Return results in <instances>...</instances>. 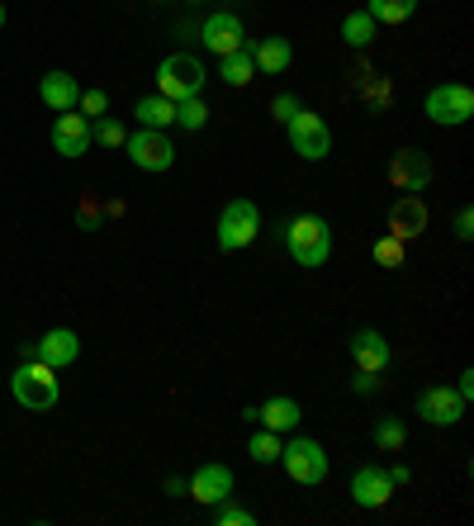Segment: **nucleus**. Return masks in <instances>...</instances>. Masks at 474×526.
I'll return each instance as SVG.
<instances>
[{
    "label": "nucleus",
    "instance_id": "obj_1",
    "mask_svg": "<svg viewBox=\"0 0 474 526\" xmlns=\"http://www.w3.org/2000/svg\"><path fill=\"white\" fill-rule=\"evenodd\" d=\"M285 247H290V256L299 261V266H309V271L328 266V256H332V228H328V218H318V214L290 218V223H285Z\"/></svg>",
    "mask_w": 474,
    "mask_h": 526
},
{
    "label": "nucleus",
    "instance_id": "obj_2",
    "mask_svg": "<svg viewBox=\"0 0 474 526\" xmlns=\"http://www.w3.org/2000/svg\"><path fill=\"white\" fill-rule=\"evenodd\" d=\"M204 81H209V72H204L200 57H190V53H171L162 67H157V95H166L171 105L195 100V95L204 91Z\"/></svg>",
    "mask_w": 474,
    "mask_h": 526
},
{
    "label": "nucleus",
    "instance_id": "obj_3",
    "mask_svg": "<svg viewBox=\"0 0 474 526\" xmlns=\"http://www.w3.org/2000/svg\"><path fill=\"white\" fill-rule=\"evenodd\" d=\"M10 394H15L24 408L48 413V408H57V370L43 365L38 356H24V365L15 370V380H10Z\"/></svg>",
    "mask_w": 474,
    "mask_h": 526
},
{
    "label": "nucleus",
    "instance_id": "obj_4",
    "mask_svg": "<svg viewBox=\"0 0 474 526\" xmlns=\"http://www.w3.org/2000/svg\"><path fill=\"white\" fill-rule=\"evenodd\" d=\"M422 114H427L432 124H441V128L470 124V114H474V91H470V86H460V81L432 86V91H427V100H422Z\"/></svg>",
    "mask_w": 474,
    "mask_h": 526
},
{
    "label": "nucleus",
    "instance_id": "obj_5",
    "mask_svg": "<svg viewBox=\"0 0 474 526\" xmlns=\"http://www.w3.org/2000/svg\"><path fill=\"white\" fill-rule=\"evenodd\" d=\"M280 465L290 470L294 484H309V489H318L328 479V451L313 436H294L290 446H280Z\"/></svg>",
    "mask_w": 474,
    "mask_h": 526
},
{
    "label": "nucleus",
    "instance_id": "obj_6",
    "mask_svg": "<svg viewBox=\"0 0 474 526\" xmlns=\"http://www.w3.org/2000/svg\"><path fill=\"white\" fill-rule=\"evenodd\" d=\"M261 233V209L252 200H228L219 214V252H242Z\"/></svg>",
    "mask_w": 474,
    "mask_h": 526
},
{
    "label": "nucleus",
    "instance_id": "obj_7",
    "mask_svg": "<svg viewBox=\"0 0 474 526\" xmlns=\"http://www.w3.org/2000/svg\"><path fill=\"white\" fill-rule=\"evenodd\" d=\"M124 152L138 171H171V162H176V143L166 138V128H138V133H128Z\"/></svg>",
    "mask_w": 474,
    "mask_h": 526
},
{
    "label": "nucleus",
    "instance_id": "obj_8",
    "mask_svg": "<svg viewBox=\"0 0 474 526\" xmlns=\"http://www.w3.org/2000/svg\"><path fill=\"white\" fill-rule=\"evenodd\" d=\"M285 128H290V147L299 152V157H304V162H323V157L332 152L328 124H323L318 114H309V109H299V114H294Z\"/></svg>",
    "mask_w": 474,
    "mask_h": 526
},
{
    "label": "nucleus",
    "instance_id": "obj_9",
    "mask_svg": "<svg viewBox=\"0 0 474 526\" xmlns=\"http://www.w3.org/2000/svg\"><path fill=\"white\" fill-rule=\"evenodd\" d=\"M418 418L432 422V427H456L465 418V399H460L451 384H432L418 394Z\"/></svg>",
    "mask_w": 474,
    "mask_h": 526
},
{
    "label": "nucleus",
    "instance_id": "obj_10",
    "mask_svg": "<svg viewBox=\"0 0 474 526\" xmlns=\"http://www.w3.org/2000/svg\"><path fill=\"white\" fill-rule=\"evenodd\" d=\"M200 43H204V48H209L214 57L237 53V48L247 43V34H242V19H237L233 10H219V15H209V19H204V29H200Z\"/></svg>",
    "mask_w": 474,
    "mask_h": 526
},
{
    "label": "nucleus",
    "instance_id": "obj_11",
    "mask_svg": "<svg viewBox=\"0 0 474 526\" xmlns=\"http://www.w3.org/2000/svg\"><path fill=\"white\" fill-rule=\"evenodd\" d=\"M53 147L62 157H86L91 152V119L81 109H67L53 119Z\"/></svg>",
    "mask_w": 474,
    "mask_h": 526
},
{
    "label": "nucleus",
    "instance_id": "obj_12",
    "mask_svg": "<svg viewBox=\"0 0 474 526\" xmlns=\"http://www.w3.org/2000/svg\"><path fill=\"white\" fill-rule=\"evenodd\" d=\"M34 356L43 365H53V370H67L81 356V337H76L72 327H53V332H43L34 342Z\"/></svg>",
    "mask_w": 474,
    "mask_h": 526
},
{
    "label": "nucleus",
    "instance_id": "obj_13",
    "mask_svg": "<svg viewBox=\"0 0 474 526\" xmlns=\"http://www.w3.org/2000/svg\"><path fill=\"white\" fill-rule=\"evenodd\" d=\"M351 498H356L361 508H384V503L394 498V479H389V470H380V465H361L356 479H351Z\"/></svg>",
    "mask_w": 474,
    "mask_h": 526
},
{
    "label": "nucleus",
    "instance_id": "obj_14",
    "mask_svg": "<svg viewBox=\"0 0 474 526\" xmlns=\"http://www.w3.org/2000/svg\"><path fill=\"white\" fill-rule=\"evenodd\" d=\"M185 493L214 508V503H223V498L233 493V470H228V465H200V470H195V479L185 484Z\"/></svg>",
    "mask_w": 474,
    "mask_h": 526
},
{
    "label": "nucleus",
    "instance_id": "obj_15",
    "mask_svg": "<svg viewBox=\"0 0 474 526\" xmlns=\"http://www.w3.org/2000/svg\"><path fill=\"white\" fill-rule=\"evenodd\" d=\"M351 356H356V370H365V375H380L394 351H389V342H384L375 327H361V332L351 337Z\"/></svg>",
    "mask_w": 474,
    "mask_h": 526
},
{
    "label": "nucleus",
    "instance_id": "obj_16",
    "mask_svg": "<svg viewBox=\"0 0 474 526\" xmlns=\"http://www.w3.org/2000/svg\"><path fill=\"white\" fill-rule=\"evenodd\" d=\"M38 95H43V105L57 109V114H67V109L81 105V81L72 72H48L38 81Z\"/></svg>",
    "mask_w": 474,
    "mask_h": 526
},
{
    "label": "nucleus",
    "instance_id": "obj_17",
    "mask_svg": "<svg viewBox=\"0 0 474 526\" xmlns=\"http://www.w3.org/2000/svg\"><path fill=\"white\" fill-rule=\"evenodd\" d=\"M299 403L290 399V394H275V399H266L261 408H252V422H261V427H271V432H294L299 427Z\"/></svg>",
    "mask_w": 474,
    "mask_h": 526
},
{
    "label": "nucleus",
    "instance_id": "obj_18",
    "mask_svg": "<svg viewBox=\"0 0 474 526\" xmlns=\"http://www.w3.org/2000/svg\"><path fill=\"white\" fill-rule=\"evenodd\" d=\"M252 62H256V72H266V76H285L290 72V62H294V48H290V38H261V43H252Z\"/></svg>",
    "mask_w": 474,
    "mask_h": 526
},
{
    "label": "nucleus",
    "instance_id": "obj_19",
    "mask_svg": "<svg viewBox=\"0 0 474 526\" xmlns=\"http://www.w3.org/2000/svg\"><path fill=\"white\" fill-rule=\"evenodd\" d=\"M427 228V204L418 195H403L394 209H389V233L394 237H418Z\"/></svg>",
    "mask_w": 474,
    "mask_h": 526
},
{
    "label": "nucleus",
    "instance_id": "obj_20",
    "mask_svg": "<svg viewBox=\"0 0 474 526\" xmlns=\"http://www.w3.org/2000/svg\"><path fill=\"white\" fill-rule=\"evenodd\" d=\"M219 76H223V86H247L256 76V62H252V43H242L237 53L219 57Z\"/></svg>",
    "mask_w": 474,
    "mask_h": 526
},
{
    "label": "nucleus",
    "instance_id": "obj_21",
    "mask_svg": "<svg viewBox=\"0 0 474 526\" xmlns=\"http://www.w3.org/2000/svg\"><path fill=\"white\" fill-rule=\"evenodd\" d=\"M133 114H138V124L143 128H171L176 124V105H171L166 95H143Z\"/></svg>",
    "mask_w": 474,
    "mask_h": 526
},
{
    "label": "nucleus",
    "instance_id": "obj_22",
    "mask_svg": "<svg viewBox=\"0 0 474 526\" xmlns=\"http://www.w3.org/2000/svg\"><path fill=\"white\" fill-rule=\"evenodd\" d=\"M413 10H418V0H370L365 5V15L375 24H403V19H413Z\"/></svg>",
    "mask_w": 474,
    "mask_h": 526
},
{
    "label": "nucleus",
    "instance_id": "obj_23",
    "mask_svg": "<svg viewBox=\"0 0 474 526\" xmlns=\"http://www.w3.org/2000/svg\"><path fill=\"white\" fill-rule=\"evenodd\" d=\"M394 176H399V181H408V190H422V185H427V176H432V166H427V157H422V152H399Z\"/></svg>",
    "mask_w": 474,
    "mask_h": 526
},
{
    "label": "nucleus",
    "instance_id": "obj_24",
    "mask_svg": "<svg viewBox=\"0 0 474 526\" xmlns=\"http://www.w3.org/2000/svg\"><path fill=\"white\" fill-rule=\"evenodd\" d=\"M370 38H375V19L365 15V10H351V15L342 19V43H347V48H365Z\"/></svg>",
    "mask_w": 474,
    "mask_h": 526
},
{
    "label": "nucleus",
    "instance_id": "obj_25",
    "mask_svg": "<svg viewBox=\"0 0 474 526\" xmlns=\"http://www.w3.org/2000/svg\"><path fill=\"white\" fill-rule=\"evenodd\" d=\"M403 441H408L403 418H380L375 422V446H380V451H403Z\"/></svg>",
    "mask_w": 474,
    "mask_h": 526
},
{
    "label": "nucleus",
    "instance_id": "obj_26",
    "mask_svg": "<svg viewBox=\"0 0 474 526\" xmlns=\"http://www.w3.org/2000/svg\"><path fill=\"white\" fill-rule=\"evenodd\" d=\"M247 451H252L256 465H275V460H280V432L261 427V432L252 436V446H247Z\"/></svg>",
    "mask_w": 474,
    "mask_h": 526
},
{
    "label": "nucleus",
    "instance_id": "obj_27",
    "mask_svg": "<svg viewBox=\"0 0 474 526\" xmlns=\"http://www.w3.org/2000/svg\"><path fill=\"white\" fill-rule=\"evenodd\" d=\"M124 124H119V119H110V114H100V119H95L91 124V143H100V147H124Z\"/></svg>",
    "mask_w": 474,
    "mask_h": 526
},
{
    "label": "nucleus",
    "instance_id": "obj_28",
    "mask_svg": "<svg viewBox=\"0 0 474 526\" xmlns=\"http://www.w3.org/2000/svg\"><path fill=\"white\" fill-rule=\"evenodd\" d=\"M214 522H219V526H252L256 512H247L242 503H233V493H228L223 503H214Z\"/></svg>",
    "mask_w": 474,
    "mask_h": 526
},
{
    "label": "nucleus",
    "instance_id": "obj_29",
    "mask_svg": "<svg viewBox=\"0 0 474 526\" xmlns=\"http://www.w3.org/2000/svg\"><path fill=\"white\" fill-rule=\"evenodd\" d=\"M176 124L190 128V133H200V128L209 124V109H204L200 95H195V100H181V105H176Z\"/></svg>",
    "mask_w": 474,
    "mask_h": 526
},
{
    "label": "nucleus",
    "instance_id": "obj_30",
    "mask_svg": "<svg viewBox=\"0 0 474 526\" xmlns=\"http://www.w3.org/2000/svg\"><path fill=\"white\" fill-rule=\"evenodd\" d=\"M76 109H81L86 119H91V114L100 119V114H110V95H105V91H81V105H76Z\"/></svg>",
    "mask_w": 474,
    "mask_h": 526
},
{
    "label": "nucleus",
    "instance_id": "obj_31",
    "mask_svg": "<svg viewBox=\"0 0 474 526\" xmlns=\"http://www.w3.org/2000/svg\"><path fill=\"white\" fill-rule=\"evenodd\" d=\"M275 119H280V124H290L294 114H299V100H294V95H275Z\"/></svg>",
    "mask_w": 474,
    "mask_h": 526
},
{
    "label": "nucleus",
    "instance_id": "obj_32",
    "mask_svg": "<svg viewBox=\"0 0 474 526\" xmlns=\"http://www.w3.org/2000/svg\"><path fill=\"white\" fill-rule=\"evenodd\" d=\"M456 237H460V242H470V237H474V214H470V209H460V214H456Z\"/></svg>",
    "mask_w": 474,
    "mask_h": 526
},
{
    "label": "nucleus",
    "instance_id": "obj_33",
    "mask_svg": "<svg viewBox=\"0 0 474 526\" xmlns=\"http://www.w3.org/2000/svg\"><path fill=\"white\" fill-rule=\"evenodd\" d=\"M375 389H380V380H375V375H356V394H375Z\"/></svg>",
    "mask_w": 474,
    "mask_h": 526
},
{
    "label": "nucleus",
    "instance_id": "obj_34",
    "mask_svg": "<svg viewBox=\"0 0 474 526\" xmlns=\"http://www.w3.org/2000/svg\"><path fill=\"white\" fill-rule=\"evenodd\" d=\"M456 394H460V399H465V403H470V394H474V375H470V370H465V375H460Z\"/></svg>",
    "mask_w": 474,
    "mask_h": 526
},
{
    "label": "nucleus",
    "instance_id": "obj_35",
    "mask_svg": "<svg viewBox=\"0 0 474 526\" xmlns=\"http://www.w3.org/2000/svg\"><path fill=\"white\" fill-rule=\"evenodd\" d=\"M389 479H394V489H399V484H408V465H394V470H389Z\"/></svg>",
    "mask_w": 474,
    "mask_h": 526
},
{
    "label": "nucleus",
    "instance_id": "obj_36",
    "mask_svg": "<svg viewBox=\"0 0 474 526\" xmlns=\"http://www.w3.org/2000/svg\"><path fill=\"white\" fill-rule=\"evenodd\" d=\"M0 29H5V5H0Z\"/></svg>",
    "mask_w": 474,
    "mask_h": 526
}]
</instances>
